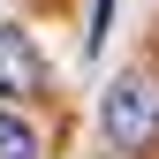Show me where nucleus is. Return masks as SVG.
<instances>
[{
	"label": "nucleus",
	"mask_w": 159,
	"mask_h": 159,
	"mask_svg": "<svg viewBox=\"0 0 159 159\" xmlns=\"http://www.w3.org/2000/svg\"><path fill=\"white\" fill-rule=\"evenodd\" d=\"M98 121H106V136H114L121 152H152V144H159V76H152V68L114 76Z\"/></svg>",
	"instance_id": "nucleus-1"
},
{
	"label": "nucleus",
	"mask_w": 159,
	"mask_h": 159,
	"mask_svg": "<svg viewBox=\"0 0 159 159\" xmlns=\"http://www.w3.org/2000/svg\"><path fill=\"white\" fill-rule=\"evenodd\" d=\"M46 91V61H38L23 23H0V98H38Z\"/></svg>",
	"instance_id": "nucleus-2"
},
{
	"label": "nucleus",
	"mask_w": 159,
	"mask_h": 159,
	"mask_svg": "<svg viewBox=\"0 0 159 159\" xmlns=\"http://www.w3.org/2000/svg\"><path fill=\"white\" fill-rule=\"evenodd\" d=\"M0 159H38V129L8 106H0Z\"/></svg>",
	"instance_id": "nucleus-3"
},
{
	"label": "nucleus",
	"mask_w": 159,
	"mask_h": 159,
	"mask_svg": "<svg viewBox=\"0 0 159 159\" xmlns=\"http://www.w3.org/2000/svg\"><path fill=\"white\" fill-rule=\"evenodd\" d=\"M106 15H114V0H91V30H84V53L106 46Z\"/></svg>",
	"instance_id": "nucleus-4"
}]
</instances>
